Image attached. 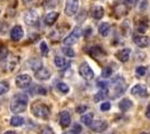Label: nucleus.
<instances>
[{
  "instance_id": "20",
  "label": "nucleus",
  "mask_w": 150,
  "mask_h": 134,
  "mask_svg": "<svg viewBox=\"0 0 150 134\" xmlns=\"http://www.w3.org/2000/svg\"><path fill=\"white\" fill-rule=\"evenodd\" d=\"M58 16H59V13H56V11H52V13H47L46 17H45V22H46V25H48V26L54 25V22L57 20Z\"/></svg>"
},
{
  "instance_id": "42",
  "label": "nucleus",
  "mask_w": 150,
  "mask_h": 134,
  "mask_svg": "<svg viewBox=\"0 0 150 134\" xmlns=\"http://www.w3.org/2000/svg\"><path fill=\"white\" fill-rule=\"evenodd\" d=\"M4 134H17L15 131H7V132H5Z\"/></svg>"
},
{
  "instance_id": "27",
  "label": "nucleus",
  "mask_w": 150,
  "mask_h": 134,
  "mask_svg": "<svg viewBox=\"0 0 150 134\" xmlns=\"http://www.w3.org/2000/svg\"><path fill=\"white\" fill-rule=\"evenodd\" d=\"M57 88H58V91H59L61 93H63V94H67L69 92V85H66V84L63 83V82H59V83L57 84Z\"/></svg>"
},
{
  "instance_id": "3",
  "label": "nucleus",
  "mask_w": 150,
  "mask_h": 134,
  "mask_svg": "<svg viewBox=\"0 0 150 134\" xmlns=\"http://www.w3.org/2000/svg\"><path fill=\"white\" fill-rule=\"evenodd\" d=\"M112 86H113V97L121 95L125 91L127 86H125V82L122 76H117L112 79Z\"/></svg>"
},
{
  "instance_id": "7",
  "label": "nucleus",
  "mask_w": 150,
  "mask_h": 134,
  "mask_svg": "<svg viewBox=\"0 0 150 134\" xmlns=\"http://www.w3.org/2000/svg\"><path fill=\"white\" fill-rule=\"evenodd\" d=\"M31 83V77L28 74H20L17 78H16V85L19 88H27L30 86Z\"/></svg>"
},
{
  "instance_id": "1",
  "label": "nucleus",
  "mask_w": 150,
  "mask_h": 134,
  "mask_svg": "<svg viewBox=\"0 0 150 134\" xmlns=\"http://www.w3.org/2000/svg\"><path fill=\"white\" fill-rule=\"evenodd\" d=\"M27 103H28V96L26 94H18L13 97V101L10 104V109L15 114L24 113L27 109Z\"/></svg>"
},
{
  "instance_id": "5",
  "label": "nucleus",
  "mask_w": 150,
  "mask_h": 134,
  "mask_svg": "<svg viewBox=\"0 0 150 134\" xmlns=\"http://www.w3.org/2000/svg\"><path fill=\"white\" fill-rule=\"evenodd\" d=\"M79 7H80V1L79 0H66V5H65V15L72 17L76 15L77 10H79Z\"/></svg>"
},
{
  "instance_id": "10",
  "label": "nucleus",
  "mask_w": 150,
  "mask_h": 134,
  "mask_svg": "<svg viewBox=\"0 0 150 134\" xmlns=\"http://www.w3.org/2000/svg\"><path fill=\"white\" fill-rule=\"evenodd\" d=\"M24 37V29L21 26H15L13 29L10 30V38L13 41H18Z\"/></svg>"
},
{
  "instance_id": "29",
  "label": "nucleus",
  "mask_w": 150,
  "mask_h": 134,
  "mask_svg": "<svg viewBox=\"0 0 150 134\" xmlns=\"http://www.w3.org/2000/svg\"><path fill=\"white\" fill-rule=\"evenodd\" d=\"M62 51L64 53V55H66L67 57H74L75 56V51L69 47V46H65V47H63Z\"/></svg>"
},
{
  "instance_id": "33",
  "label": "nucleus",
  "mask_w": 150,
  "mask_h": 134,
  "mask_svg": "<svg viewBox=\"0 0 150 134\" xmlns=\"http://www.w3.org/2000/svg\"><path fill=\"white\" fill-rule=\"evenodd\" d=\"M146 73H147V68L144 66H138L136 68V74L138 76H144Z\"/></svg>"
},
{
  "instance_id": "21",
  "label": "nucleus",
  "mask_w": 150,
  "mask_h": 134,
  "mask_svg": "<svg viewBox=\"0 0 150 134\" xmlns=\"http://www.w3.org/2000/svg\"><path fill=\"white\" fill-rule=\"evenodd\" d=\"M108 96V89L106 88H100V91L94 95V102H101L102 100H104Z\"/></svg>"
},
{
  "instance_id": "12",
  "label": "nucleus",
  "mask_w": 150,
  "mask_h": 134,
  "mask_svg": "<svg viewBox=\"0 0 150 134\" xmlns=\"http://www.w3.org/2000/svg\"><path fill=\"white\" fill-rule=\"evenodd\" d=\"M90 128H92V131L94 132H103L108 128V123L105 121H101V120L92 121V123L90 124Z\"/></svg>"
},
{
  "instance_id": "4",
  "label": "nucleus",
  "mask_w": 150,
  "mask_h": 134,
  "mask_svg": "<svg viewBox=\"0 0 150 134\" xmlns=\"http://www.w3.org/2000/svg\"><path fill=\"white\" fill-rule=\"evenodd\" d=\"M82 36V29L80 27H75L74 29H73V32L69 34L67 37H65L64 40H63V43L65 46H72V45H74L79 38Z\"/></svg>"
},
{
  "instance_id": "44",
  "label": "nucleus",
  "mask_w": 150,
  "mask_h": 134,
  "mask_svg": "<svg viewBox=\"0 0 150 134\" xmlns=\"http://www.w3.org/2000/svg\"><path fill=\"white\" fill-rule=\"evenodd\" d=\"M63 134H74V133H73V131H67V132H65V133Z\"/></svg>"
},
{
  "instance_id": "35",
  "label": "nucleus",
  "mask_w": 150,
  "mask_h": 134,
  "mask_svg": "<svg viewBox=\"0 0 150 134\" xmlns=\"http://www.w3.org/2000/svg\"><path fill=\"white\" fill-rule=\"evenodd\" d=\"M110 109H111V103L110 102H103L100 106V109L102 112H106V111H109Z\"/></svg>"
},
{
  "instance_id": "22",
  "label": "nucleus",
  "mask_w": 150,
  "mask_h": 134,
  "mask_svg": "<svg viewBox=\"0 0 150 134\" xmlns=\"http://www.w3.org/2000/svg\"><path fill=\"white\" fill-rule=\"evenodd\" d=\"M54 63L56 65V67L61 68V69H64V68H66V66H69V63L65 60V58L61 57V56H56L54 59Z\"/></svg>"
},
{
  "instance_id": "16",
  "label": "nucleus",
  "mask_w": 150,
  "mask_h": 134,
  "mask_svg": "<svg viewBox=\"0 0 150 134\" xmlns=\"http://www.w3.org/2000/svg\"><path fill=\"white\" fill-rule=\"evenodd\" d=\"M91 16L93 17L94 19H98V20L101 19L104 16V9H103V7L99 6V5L92 7V9H91Z\"/></svg>"
},
{
  "instance_id": "11",
  "label": "nucleus",
  "mask_w": 150,
  "mask_h": 134,
  "mask_svg": "<svg viewBox=\"0 0 150 134\" xmlns=\"http://www.w3.org/2000/svg\"><path fill=\"white\" fill-rule=\"evenodd\" d=\"M131 94L136 96L146 97V96H148V91H147V87L144 85H142V84H137V85H134L131 88Z\"/></svg>"
},
{
  "instance_id": "30",
  "label": "nucleus",
  "mask_w": 150,
  "mask_h": 134,
  "mask_svg": "<svg viewBox=\"0 0 150 134\" xmlns=\"http://www.w3.org/2000/svg\"><path fill=\"white\" fill-rule=\"evenodd\" d=\"M112 73H113V70L111 67H104V68L102 69L101 76L103 77V78H108V77L112 76Z\"/></svg>"
},
{
  "instance_id": "37",
  "label": "nucleus",
  "mask_w": 150,
  "mask_h": 134,
  "mask_svg": "<svg viewBox=\"0 0 150 134\" xmlns=\"http://www.w3.org/2000/svg\"><path fill=\"white\" fill-rule=\"evenodd\" d=\"M72 131H73V133H74V134H81V132H82L81 125H80V124H77V123H75L74 125H73Z\"/></svg>"
},
{
  "instance_id": "32",
  "label": "nucleus",
  "mask_w": 150,
  "mask_h": 134,
  "mask_svg": "<svg viewBox=\"0 0 150 134\" xmlns=\"http://www.w3.org/2000/svg\"><path fill=\"white\" fill-rule=\"evenodd\" d=\"M39 134H54V131L52 130L50 126L45 125V126H42V128H40V130H39Z\"/></svg>"
},
{
  "instance_id": "17",
  "label": "nucleus",
  "mask_w": 150,
  "mask_h": 134,
  "mask_svg": "<svg viewBox=\"0 0 150 134\" xmlns=\"http://www.w3.org/2000/svg\"><path fill=\"white\" fill-rule=\"evenodd\" d=\"M88 54L93 58H100L101 56H105V51H103V48H101L99 46H93L90 48Z\"/></svg>"
},
{
  "instance_id": "15",
  "label": "nucleus",
  "mask_w": 150,
  "mask_h": 134,
  "mask_svg": "<svg viewBox=\"0 0 150 134\" xmlns=\"http://www.w3.org/2000/svg\"><path fill=\"white\" fill-rule=\"evenodd\" d=\"M59 123H61V126L64 128L69 126V124H71V115H69V112L63 111L61 113V115H59Z\"/></svg>"
},
{
  "instance_id": "19",
  "label": "nucleus",
  "mask_w": 150,
  "mask_h": 134,
  "mask_svg": "<svg viewBox=\"0 0 150 134\" xmlns=\"http://www.w3.org/2000/svg\"><path fill=\"white\" fill-rule=\"evenodd\" d=\"M132 101L129 100V98H122L119 103V109L122 111V112H127L132 107Z\"/></svg>"
},
{
  "instance_id": "24",
  "label": "nucleus",
  "mask_w": 150,
  "mask_h": 134,
  "mask_svg": "<svg viewBox=\"0 0 150 134\" xmlns=\"http://www.w3.org/2000/svg\"><path fill=\"white\" fill-rule=\"evenodd\" d=\"M24 123H25L24 117H21V116H19V115H15V116L11 117V120H10V124H11L13 126H21Z\"/></svg>"
},
{
  "instance_id": "45",
  "label": "nucleus",
  "mask_w": 150,
  "mask_h": 134,
  "mask_svg": "<svg viewBox=\"0 0 150 134\" xmlns=\"http://www.w3.org/2000/svg\"><path fill=\"white\" fill-rule=\"evenodd\" d=\"M140 134H148V133H146V132H142V133H140Z\"/></svg>"
},
{
  "instance_id": "2",
  "label": "nucleus",
  "mask_w": 150,
  "mask_h": 134,
  "mask_svg": "<svg viewBox=\"0 0 150 134\" xmlns=\"http://www.w3.org/2000/svg\"><path fill=\"white\" fill-rule=\"evenodd\" d=\"M31 112L38 119H48L50 115V111L48 106L42 103H36L31 106Z\"/></svg>"
},
{
  "instance_id": "25",
  "label": "nucleus",
  "mask_w": 150,
  "mask_h": 134,
  "mask_svg": "<svg viewBox=\"0 0 150 134\" xmlns=\"http://www.w3.org/2000/svg\"><path fill=\"white\" fill-rule=\"evenodd\" d=\"M92 121H93V114L92 113H86L81 117V122L86 126H90Z\"/></svg>"
},
{
  "instance_id": "40",
  "label": "nucleus",
  "mask_w": 150,
  "mask_h": 134,
  "mask_svg": "<svg viewBox=\"0 0 150 134\" xmlns=\"http://www.w3.org/2000/svg\"><path fill=\"white\" fill-rule=\"evenodd\" d=\"M127 5H132V4H134L136 2V0H123Z\"/></svg>"
},
{
  "instance_id": "38",
  "label": "nucleus",
  "mask_w": 150,
  "mask_h": 134,
  "mask_svg": "<svg viewBox=\"0 0 150 134\" xmlns=\"http://www.w3.org/2000/svg\"><path fill=\"white\" fill-rule=\"evenodd\" d=\"M86 109H88V106H86V105H81V106H79V107L76 109V112L82 114V113H84Z\"/></svg>"
},
{
  "instance_id": "13",
  "label": "nucleus",
  "mask_w": 150,
  "mask_h": 134,
  "mask_svg": "<svg viewBox=\"0 0 150 134\" xmlns=\"http://www.w3.org/2000/svg\"><path fill=\"white\" fill-rule=\"evenodd\" d=\"M130 55H131V49L130 48H123V49H120L115 56L119 59L121 63H127L130 58Z\"/></svg>"
},
{
  "instance_id": "23",
  "label": "nucleus",
  "mask_w": 150,
  "mask_h": 134,
  "mask_svg": "<svg viewBox=\"0 0 150 134\" xmlns=\"http://www.w3.org/2000/svg\"><path fill=\"white\" fill-rule=\"evenodd\" d=\"M99 32H100V35H102L103 37H106L109 35V32H110V25L108 22H102V24H100V26H99Z\"/></svg>"
},
{
  "instance_id": "34",
  "label": "nucleus",
  "mask_w": 150,
  "mask_h": 134,
  "mask_svg": "<svg viewBox=\"0 0 150 134\" xmlns=\"http://www.w3.org/2000/svg\"><path fill=\"white\" fill-rule=\"evenodd\" d=\"M8 57V49L6 47H2L0 48V60H4Z\"/></svg>"
},
{
  "instance_id": "43",
  "label": "nucleus",
  "mask_w": 150,
  "mask_h": 134,
  "mask_svg": "<svg viewBox=\"0 0 150 134\" xmlns=\"http://www.w3.org/2000/svg\"><path fill=\"white\" fill-rule=\"evenodd\" d=\"M24 1V4H29V2H31L33 0H23Z\"/></svg>"
},
{
  "instance_id": "36",
  "label": "nucleus",
  "mask_w": 150,
  "mask_h": 134,
  "mask_svg": "<svg viewBox=\"0 0 150 134\" xmlns=\"http://www.w3.org/2000/svg\"><path fill=\"white\" fill-rule=\"evenodd\" d=\"M35 91H36V93L39 94V95H46V93H47V89L45 88V87H43V86H36Z\"/></svg>"
},
{
  "instance_id": "41",
  "label": "nucleus",
  "mask_w": 150,
  "mask_h": 134,
  "mask_svg": "<svg viewBox=\"0 0 150 134\" xmlns=\"http://www.w3.org/2000/svg\"><path fill=\"white\" fill-rule=\"evenodd\" d=\"M146 116H147L148 119H150V105L147 107V111H146Z\"/></svg>"
},
{
  "instance_id": "26",
  "label": "nucleus",
  "mask_w": 150,
  "mask_h": 134,
  "mask_svg": "<svg viewBox=\"0 0 150 134\" xmlns=\"http://www.w3.org/2000/svg\"><path fill=\"white\" fill-rule=\"evenodd\" d=\"M30 68L33 70H38L39 68H42L43 67V64H42V62L39 60V59H37V58H34V59H31L30 60Z\"/></svg>"
},
{
  "instance_id": "31",
  "label": "nucleus",
  "mask_w": 150,
  "mask_h": 134,
  "mask_svg": "<svg viewBox=\"0 0 150 134\" xmlns=\"http://www.w3.org/2000/svg\"><path fill=\"white\" fill-rule=\"evenodd\" d=\"M40 53H42L43 56H47L48 53H50L48 46H47V44H46L45 41H42V43H40Z\"/></svg>"
},
{
  "instance_id": "6",
  "label": "nucleus",
  "mask_w": 150,
  "mask_h": 134,
  "mask_svg": "<svg viewBox=\"0 0 150 134\" xmlns=\"http://www.w3.org/2000/svg\"><path fill=\"white\" fill-rule=\"evenodd\" d=\"M79 73H80V75H81L82 78H84V79H86V81H91V79L94 78L93 69H92V68L90 67V65H88V63H85V62L80 65Z\"/></svg>"
},
{
  "instance_id": "18",
  "label": "nucleus",
  "mask_w": 150,
  "mask_h": 134,
  "mask_svg": "<svg viewBox=\"0 0 150 134\" xmlns=\"http://www.w3.org/2000/svg\"><path fill=\"white\" fill-rule=\"evenodd\" d=\"M8 58V57H7ZM19 62V58L18 57H15V56H13V57L8 58V60L6 62V64L4 65L6 68H5V70H7V72H13V69H15V67H16V65L18 64Z\"/></svg>"
},
{
  "instance_id": "14",
  "label": "nucleus",
  "mask_w": 150,
  "mask_h": 134,
  "mask_svg": "<svg viewBox=\"0 0 150 134\" xmlns=\"http://www.w3.org/2000/svg\"><path fill=\"white\" fill-rule=\"evenodd\" d=\"M35 75H36V78L39 81H47L50 78V72L47 68L42 67V68H39L38 70L35 72Z\"/></svg>"
},
{
  "instance_id": "39",
  "label": "nucleus",
  "mask_w": 150,
  "mask_h": 134,
  "mask_svg": "<svg viewBox=\"0 0 150 134\" xmlns=\"http://www.w3.org/2000/svg\"><path fill=\"white\" fill-rule=\"evenodd\" d=\"M98 86H99L100 88H106V86H108V83H106V82H104V81H103V82L99 81V82H98Z\"/></svg>"
},
{
  "instance_id": "9",
  "label": "nucleus",
  "mask_w": 150,
  "mask_h": 134,
  "mask_svg": "<svg viewBox=\"0 0 150 134\" xmlns=\"http://www.w3.org/2000/svg\"><path fill=\"white\" fill-rule=\"evenodd\" d=\"M133 41L138 47H141V48H146L150 45V38L144 35H136L133 37Z\"/></svg>"
},
{
  "instance_id": "28",
  "label": "nucleus",
  "mask_w": 150,
  "mask_h": 134,
  "mask_svg": "<svg viewBox=\"0 0 150 134\" xmlns=\"http://www.w3.org/2000/svg\"><path fill=\"white\" fill-rule=\"evenodd\" d=\"M10 88V86H9V83H7V82H0V95H2V94H6L7 92L9 91Z\"/></svg>"
},
{
  "instance_id": "8",
  "label": "nucleus",
  "mask_w": 150,
  "mask_h": 134,
  "mask_svg": "<svg viewBox=\"0 0 150 134\" xmlns=\"http://www.w3.org/2000/svg\"><path fill=\"white\" fill-rule=\"evenodd\" d=\"M24 20H25V22L28 26L37 25V22H38V13H37V11H36V10H34V9L28 10V11L25 13V16H24Z\"/></svg>"
}]
</instances>
